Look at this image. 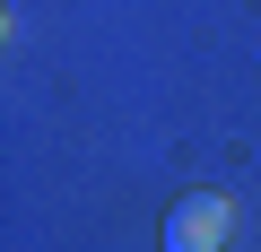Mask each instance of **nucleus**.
<instances>
[{"mask_svg": "<svg viewBox=\"0 0 261 252\" xmlns=\"http://www.w3.org/2000/svg\"><path fill=\"white\" fill-rule=\"evenodd\" d=\"M226 235H235V209H226L218 191H192V200H174V217H166V252H226Z\"/></svg>", "mask_w": 261, "mask_h": 252, "instance_id": "f257e3e1", "label": "nucleus"}]
</instances>
